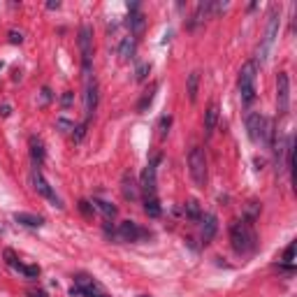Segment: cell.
Wrapping results in <instances>:
<instances>
[{
    "label": "cell",
    "mask_w": 297,
    "mask_h": 297,
    "mask_svg": "<svg viewBox=\"0 0 297 297\" xmlns=\"http://www.w3.org/2000/svg\"><path fill=\"white\" fill-rule=\"evenodd\" d=\"M183 211H186V216L191 221H200V219H202V211H200V202H198V200H188L186 207H183Z\"/></svg>",
    "instance_id": "cell-22"
},
{
    "label": "cell",
    "mask_w": 297,
    "mask_h": 297,
    "mask_svg": "<svg viewBox=\"0 0 297 297\" xmlns=\"http://www.w3.org/2000/svg\"><path fill=\"white\" fill-rule=\"evenodd\" d=\"M279 23H281V14H279V10L274 7V10L269 12V23H267V35H265V49H262V53H267V49L272 47V42L277 40V33H279Z\"/></svg>",
    "instance_id": "cell-11"
},
{
    "label": "cell",
    "mask_w": 297,
    "mask_h": 297,
    "mask_svg": "<svg viewBox=\"0 0 297 297\" xmlns=\"http://www.w3.org/2000/svg\"><path fill=\"white\" fill-rule=\"evenodd\" d=\"M31 156H33L35 167H40L42 163H44V144H42L37 137H33V140H31Z\"/></svg>",
    "instance_id": "cell-18"
},
{
    "label": "cell",
    "mask_w": 297,
    "mask_h": 297,
    "mask_svg": "<svg viewBox=\"0 0 297 297\" xmlns=\"http://www.w3.org/2000/svg\"><path fill=\"white\" fill-rule=\"evenodd\" d=\"M140 297H146V295H140Z\"/></svg>",
    "instance_id": "cell-36"
},
{
    "label": "cell",
    "mask_w": 297,
    "mask_h": 297,
    "mask_svg": "<svg viewBox=\"0 0 297 297\" xmlns=\"http://www.w3.org/2000/svg\"><path fill=\"white\" fill-rule=\"evenodd\" d=\"M84 84H86V93H84V110H86V121H89L91 116L95 114V110H98L100 93H98V82H95V77L84 79Z\"/></svg>",
    "instance_id": "cell-8"
},
{
    "label": "cell",
    "mask_w": 297,
    "mask_h": 297,
    "mask_svg": "<svg viewBox=\"0 0 297 297\" xmlns=\"http://www.w3.org/2000/svg\"><path fill=\"white\" fill-rule=\"evenodd\" d=\"M10 42L12 44H21V42H23V35L16 33V31H10Z\"/></svg>",
    "instance_id": "cell-29"
},
{
    "label": "cell",
    "mask_w": 297,
    "mask_h": 297,
    "mask_svg": "<svg viewBox=\"0 0 297 297\" xmlns=\"http://www.w3.org/2000/svg\"><path fill=\"white\" fill-rule=\"evenodd\" d=\"M158 160H160V158H156L153 163H149V165L144 167L142 177H140V191L144 193V198H156L158 195V188H156V163Z\"/></svg>",
    "instance_id": "cell-7"
},
{
    "label": "cell",
    "mask_w": 297,
    "mask_h": 297,
    "mask_svg": "<svg viewBox=\"0 0 297 297\" xmlns=\"http://www.w3.org/2000/svg\"><path fill=\"white\" fill-rule=\"evenodd\" d=\"M144 26H146V21L144 16L140 14V12H130V16H128V28H130V37H140L142 33H144Z\"/></svg>",
    "instance_id": "cell-15"
},
{
    "label": "cell",
    "mask_w": 297,
    "mask_h": 297,
    "mask_svg": "<svg viewBox=\"0 0 297 297\" xmlns=\"http://www.w3.org/2000/svg\"><path fill=\"white\" fill-rule=\"evenodd\" d=\"M14 221L21 225H26V228H42L44 225V219L37 214H26V211H16L14 214Z\"/></svg>",
    "instance_id": "cell-16"
},
{
    "label": "cell",
    "mask_w": 297,
    "mask_h": 297,
    "mask_svg": "<svg viewBox=\"0 0 297 297\" xmlns=\"http://www.w3.org/2000/svg\"><path fill=\"white\" fill-rule=\"evenodd\" d=\"M104 235L114 237L116 241H142V239H149L151 232L144 230L142 225H137L135 221H123V223H119L116 230H110V225H107L104 228Z\"/></svg>",
    "instance_id": "cell-3"
},
{
    "label": "cell",
    "mask_w": 297,
    "mask_h": 297,
    "mask_svg": "<svg viewBox=\"0 0 297 297\" xmlns=\"http://www.w3.org/2000/svg\"><path fill=\"white\" fill-rule=\"evenodd\" d=\"M151 72V65H149V63H142L140 68L135 70V77H137V82H144L146 79V74Z\"/></svg>",
    "instance_id": "cell-25"
},
{
    "label": "cell",
    "mask_w": 297,
    "mask_h": 297,
    "mask_svg": "<svg viewBox=\"0 0 297 297\" xmlns=\"http://www.w3.org/2000/svg\"><path fill=\"white\" fill-rule=\"evenodd\" d=\"M200 221H202V244H209L214 239L216 230H219V221H216L214 214H204Z\"/></svg>",
    "instance_id": "cell-13"
},
{
    "label": "cell",
    "mask_w": 297,
    "mask_h": 297,
    "mask_svg": "<svg viewBox=\"0 0 297 297\" xmlns=\"http://www.w3.org/2000/svg\"><path fill=\"white\" fill-rule=\"evenodd\" d=\"M31 179H33V186H35V191L42 195V198L51 200V202L56 204V207H63V204H61V200L56 198V193H53V191H51V186H49V183H47V179L42 177V172H40V170H37V167H35V170H33Z\"/></svg>",
    "instance_id": "cell-10"
},
{
    "label": "cell",
    "mask_w": 297,
    "mask_h": 297,
    "mask_svg": "<svg viewBox=\"0 0 297 297\" xmlns=\"http://www.w3.org/2000/svg\"><path fill=\"white\" fill-rule=\"evenodd\" d=\"M119 56L121 61H128V58L135 56V37H125L123 42H121V47H119Z\"/></svg>",
    "instance_id": "cell-19"
},
{
    "label": "cell",
    "mask_w": 297,
    "mask_h": 297,
    "mask_svg": "<svg viewBox=\"0 0 297 297\" xmlns=\"http://www.w3.org/2000/svg\"><path fill=\"white\" fill-rule=\"evenodd\" d=\"M0 114H3V116H10V104H3V107H0Z\"/></svg>",
    "instance_id": "cell-34"
},
{
    "label": "cell",
    "mask_w": 297,
    "mask_h": 297,
    "mask_svg": "<svg viewBox=\"0 0 297 297\" xmlns=\"http://www.w3.org/2000/svg\"><path fill=\"white\" fill-rule=\"evenodd\" d=\"M170 123H172V119H170V116H163V119H160V137H165L167 132H170Z\"/></svg>",
    "instance_id": "cell-27"
},
{
    "label": "cell",
    "mask_w": 297,
    "mask_h": 297,
    "mask_svg": "<svg viewBox=\"0 0 297 297\" xmlns=\"http://www.w3.org/2000/svg\"><path fill=\"white\" fill-rule=\"evenodd\" d=\"M58 7H61V3H58V0H56V3H53V0H51V3H47V10H58Z\"/></svg>",
    "instance_id": "cell-33"
},
{
    "label": "cell",
    "mask_w": 297,
    "mask_h": 297,
    "mask_svg": "<svg viewBox=\"0 0 297 297\" xmlns=\"http://www.w3.org/2000/svg\"><path fill=\"white\" fill-rule=\"evenodd\" d=\"M292 156H295V137L288 135L286 140V167L292 170Z\"/></svg>",
    "instance_id": "cell-23"
},
{
    "label": "cell",
    "mask_w": 297,
    "mask_h": 297,
    "mask_svg": "<svg viewBox=\"0 0 297 297\" xmlns=\"http://www.w3.org/2000/svg\"><path fill=\"white\" fill-rule=\"evenodd\" d=\"M98 297H110V295H107V292H100V295Z\"/></svg>",
    "instance_id": "cell-35"
},
{
    "label": "cell",
    "mask_w": 297,
    "mask_h": 297,
    "mask_svg": "<svg viewBox=\"0 0 297 297\" xmlns=\"http://www.w3.org/2000/svg\"><path fill=\"white\" fill-rule=\"evenodd\" d=\"M256 77H258V63L246 61L239 70V95L244 104H251L256 100Z\"/></svg>",
    "instance_id": "cell-2"
},
{
    "label": "cell",
    "mask_w": 297,
    "mask_h": 297,
    "mask_svg": "<svg viewBox=\"0 0 297 297\" xmlns=\"http://www.w3.org/2000/svg\"><path fill=\"white\" fill-rule=\"evenodd\" d=\"M121 193H123L125 200H137V195H140V183L135 181V177L130 172H125L121 177Z\"/></svg>",
    "instance_id": "cell-12"
},
{
    "label": "cell",
    "mask_w": 297,
    "mask_h": 297,
    "mask_svg": "<svg viewBox=\"0 0 297 297\" xmlns=\"http://www.w3.org/2000/svg\"><path fill=\"white\" fill-rule=\"evenodd\" d=\"M198 84H200V72H191V74H188L186 89H188V100H191V102H195V100H198Z\"/></svg>",
    "instance_id": "cell-20"
},
{
    "label": "cell",
    "mask_w": 297,
    "mask_h": 297,
    "mask_svg": "<svg viewBox=\"0 0 297 297\" xmlns=\"http://www.w3.org/2000/svg\"><path fill=\"white\" fill-rule=\"evenodd\" d=\"M49 100H51V91L44 89V91H42V102H49Z\"/></svg>",
    "instance_id": "cell-32"
},
{
    "label": "cell",
    "mask_w": 297,
    "mask_h": 297,
    "mask_svg": "<svg viewBox=\"0 0 297 297\" xmlns=\"http://www.w3.org/2000/svg\"><path fill=\"white\" fill-rule=\"evenodd\" d=\"M93 209L95 211H100V214L104 216L107 221H112V219H116V207L114 204H110V202H104V200H93Z\"/></svg>",
    "instance_id": "cell-17"
},
{
    "label": "cell",
    "mask_w": 297,
    "mask_h": 297,
    "mask_svg": "<svg viewBox=\"0 0 297 297\" xmlns=\"http://www.w3.org/2000/svg\"><path fill=\"white\" fill-rule=\"evenodd\" d=\"M70 102H72V93L68 91V93L63 95V107H70Z\"/></svg>",
    "instance_id": "cell-31"
},
{
    "label": "cell",
    "mask_w": 297,
    "mask_h": 297,
    "mask_svg": "<svg viewBox=\"0 0 297 297\" xmlns=\"http://www.w3.org/2000/svg\"><path fill=\"white\" fill-rule=\"evenodd\" d=\"M216 123H219V104L211 102L204 112V130H207V135H211L216 130Z\"/></svg>",
    "instance_id": "cell-14"
},
{
    "label": "cell",
    "mask_w": 297,
    "mask_h": 297,
    "mask_svg": "<svg viewBox=\"0 0 297 297\" xmlns=\"http://www.w3.org/2000/svg\"><path fill=\"white\" fill-rule=\"evenodd\" d=\"M5 262L14 272L23 274L26 279H37V277H40V267H37V265H23V262H19V258H16V253L12 249H5Z\"/></svg>",
    "instance_id": "cell-9"
},
{
    "label": "cell",
    "mask_w": 297,
    "mask_h": 297,
    "mask_svg": "<svg viewBox=\"0 0 297 297\" xmlns=\"http://www.w3.org/2000/svg\"><path fill=\"white\" fill-rule=\"evenodd\" d=\"M144 211L151 216V219H158V216L163 214L160 202H158V195L156 198H144Z\"/></svg>",
    "instance_id": "cell-21"
},
{
    "label": "cell",
    "mask_w": 297,
    "mask_h": 297,
    "mask_svg": "<svg viewBox=\"0 0 297 297\" xmlns=\"http://www.w3.org/2000/svg\"><path fill=\"white\" fill-rule=\"evenodd\" d=\"M26 295L28 297H47V292H44V290H28Z\"/></svg>",
    "instance_id": "cell-30"
},
{
    "label": "cell",
    "mask_w": 297,
    "mask_h": 297,
    "mask_svg": "<svg viewBox=\"0 0 297 297\" xmlns=\"http://www.w3.org/2000/svg\"><path fill=\"white\" fill-rule=\"evenodd\" d=\"M56 125H58V128H63V132L74 130V123H72V121H65V119H58V121H56Z\"/></svg>",
    "instance_id": "cell-28"
},
{
    "label": "cell",
    "mask_w": 297,
    "mask_h": 297,
    "mask_svg": "<svg viewBox=\"0 0 297 297\" xmlns=\"http://www.w3.org/2000/svg\"><path fill=\"white\" fill-rule=\"evenodd\" d=\"M295 249H297V241H290L288 249L283 251V262H286V265H292V260H295Z\"/></svg>",
    "instance_id": "cell-24"
},
{
    "label": "cell",
    "mask_w": 297,
    "mask_h": 297,
    "mask_svg": "<svg viewBox=\"0 0 297 297\" xmlns=\"http://www.w3.org/2000/svg\"><path fill=\"white\" fill-rule=\"evenodd\" d=\"M230 244H232L235 253H239V256H246V253L256 251L258 237L249 221H235L232 223V228H230Z\"/></svg>",
    "instance_id": "cell-1"
},
{
    "label": "cell",
    "mask_w": 297,
    "mask_h": 297,
    "mask_svg": "<svg viewBox=\"0 0 297 297\" xmlns=\"http://www.w3.org/2000/svg\"><path fill=\"white\" fill-rule=\"evenodd\" d=\"M277 107L281 116H286L288 110H290V79H288V72H279L277 77Z\"/></svg>",
    "instance_id": "cell-6"
},
{
    "label": "cell",
    "mask_w": 297,
    "mask_h": 297,
    "mask_svg": "<svg viewBox=\"0 0 297 297\" xmlns=\"http://www.w3.org/2000/svg\"><path fill=\"white\" fill-rule=\"evenodd\" d=\"M79 209H82V211H84L86 216H93V214H95L93 202H86V200H82V202H79Z\"/></svg>",
    "instance_id": "cell-26"
},
{
    "label": "cell",
    "mask_w": 297,
    "mask_h": 297,
    "mask_svg": "<svg viewBox=\"0 0 297 297\" xmlns=\"http://www.w3.org/2000/svg\"><path fill=\"white\" fill-rule=\"evenodd\" d=\"M79 51H82L84 79L93 77V74H91V58H93V28L86 26V23L79 28Z\"/></svg>",
    "instance_id": "cell-5"
},
{
    "label": "cell",
    "mask_w": 297,
    "mask_h": 297,
    "mask_svg": "<svg viewBox=\"0 0 297 297\" xmlns=\"http://www.w3.org/2000/svg\"><path fill=\"white\" fill-rule=\"evenodd\" d=\"M188 170H191L195 186L204 188V183H207V158H204V151L200 146H193L188 153Z\"/></svg>",
    "instance_id": "cell-4"
}]
</instances>
